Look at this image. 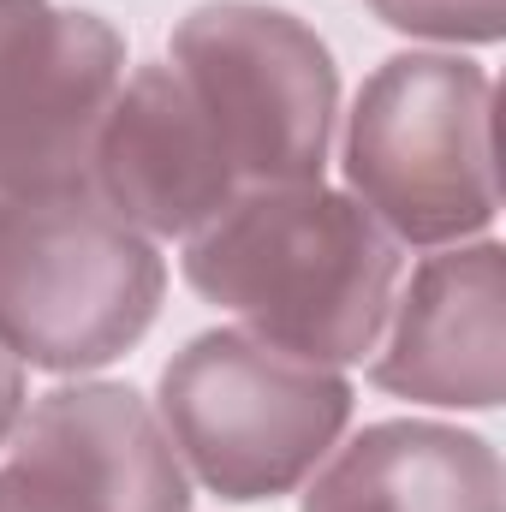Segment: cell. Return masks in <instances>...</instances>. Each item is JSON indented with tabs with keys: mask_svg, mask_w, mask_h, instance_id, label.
Here are the masks:
<instances>
[{
	"mask_svg": "<svg viewBox=\"0 0 506 512\" xmlns=\"http://www.w3.org/2000/svg\"><path fill=\"white\" fill-rule=\"evenodd\" d=\"M352 387L334 364L286 352L251 328H209L161 370V429L221 501L298 489L340 441Z\"/></svg>",
	"mask_w": 506,
	"mask_h": 512,
	"instance_id": "4",
	"label": "cell"
},
{
	"mask_svg": "<svg viewBox=\"0 0 506 512\" xmlns=\"http://www.w3.org/2000/svg\"><path fill=\"white\" fill-rule=\"evenodd\" d=\"M0 512H191L161 417L114 382L42 393L0 465Z\"/></svg>",
	"mask_w": 506,
	"mask_h": 512,
	"instance_id": "6",
	"label": "cell"
},
{
	"mask_svg": "<svg viewBox=\"0 0 506 512\" xmlns=\"http://www.w3.org/2000/svg\"><path fill=\"white\" fill-rule=\"evenodd\" d=\"M185 280L286 352L358 364L393 310L399 239L381 233L358 197L322 191V179L262 185L191 233Z\"/></svg>",
	"mask_w": 506,
	"mask_h": 512,
	"instance_id": "1",
	"label": "cell"
},
{
	"mask_svg": "<svg viewBox=\"0 0 506 512\" xmlns=\"http://www.w3.org/2000/svg\"><path fill=\"white\" fill-rule=\"evenodd\" d=\"M376 387L417 405L495 411L506 393V262L501 245L429 256L376 340Z\"/></svg>",
	"mask_w": 506,
	"mask_h": 512,
	"instance_id": "9",
	"label": "cell"
},
{
	"mask_svg": "<svg viewBox=\"0 0 506 512\" xmlns=\"http://www.w3.org/2000/svg\"><path fill=\"white\" fill-rule=\"evenodd\" d=\"M18 417H24V364L0 346V441L18 429Z\"/></svg>",
	"mask_w": 506,
	"mask_h": 512,
	"instance_id": "12",
	"label": "cell"
},
{
	"mask_svg": "<svg viewBox=\"0 0 506 512\" xmlns=\"http://www.w3.org/2000/svg\"><path fill=\"white\" fill-rule=\"evenodd\" d=\"M381 24L429 42H501L506 0H370Z\"/></svg>",
	"mask_w": 506,
	"mask_h": 512,
	"instance_id": "11",
	"label": "cell"
},
{
	"mask_svg": "<svg viewBox=\"0 0 506 512\" xmlns=\"http://www.w3.org/2000/svg\"><path fill=\"white\" fill-rule=\"evenodd\" d=\"M30 6H42V0H0V36H6V30H12Z\"/></svg>",
	"mask_w": 506,
	"mask_h": 512,
	"instance_id": "13",
	"label": "cell"
},
{
	"mask_svg": "<svg viewBox=\"0 0 506 512\" xmlns=\"http://www.w3.org/2000/svg\"><path fill=\"white\" fill-rule=\"evenodd\" d=\"M346 185L387 239L453 245L495 221V84L459 54H393L358 90Z\"/></svg>",
	"mask_w": 506,
	"mask_h": 512,
	"instance_id": "3",
	"label": "cell"
},
{
	"mask_svg": "<svg viewBox=\"0 0 506 512\" xmlns=\"http://www.w3.org/2000/svg\"><path fill=\"white\" fill-rule=\"evenodd\" d=\"M167 268L96 191L0 197V346L30 370H102L161 310Z\"/></svg>",
	"mask_w": 506,
	"mask_h": 512,
	"instance_id": "2",
	"label": "cell"
},
{
	"mask_svg": "<svg viewBox=\"0 0 506 512\" xmlns=\"http://www.w3.org/2000/svg\"><path fill=\"white\" fill-rule=\"evenodd\" d=\"M304 512H506L501 459L453 423H370L316 471Z\"/></svg>",
	"mask_w": 506,
	"mask_h": 512,
	"instance_id": "10",
	"label": "cell"
},
{
	"mask_svg": "<svg viewBox=\"0 0 506 512\" xmlns=\"http://www.w3.org/2000/svg\"><path fill=\"white\" fill-rule=\"evenodd\" d=\"M167 66L209 120L239 197L262 185L322 179L340 72L304 18L262 0H209L179 18Z\"/></svg>",
	"mask_w": 506,
	"mask_h": 512,
	"instance_id": "5",
	"label": "cell"
},
{
	"mask_svg": "<svg viewBox=\"0 0 506 512\" xmlns=\"http://www.w3.org/2000/svg\"><path fill=\"white\" fill-rule=\"evenodd\" d=\"M90 191L143 239H191L233 197L239 179L173 66H137L90 149Z\"/></svg>",
	"mask_w": 506,
	"mask_h": 512,
	"instance_id": "8",
	"label": "cell"
},
{
	"mask_svg": "<svg viewBox=\"0 0 506 512\" xmlns=\"http://www.w3.org/2000/svg\"><path fill=\"white\" fill-rule=\"evenodd\" d=\"M126 84V42L96 12L30 6L0 36V197L90 191V149Z\"/></svg>",
	"mask_w": 506,
	"mask_h": 512,
	"instance_id": "7",
	"label": "cell"
}]
</instances>
